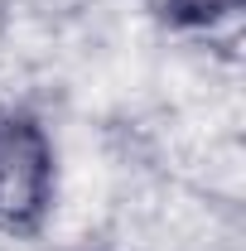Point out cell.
I'll use <instances>...</instances> for the list:
<instances>
[{
    "label": "cell",
    "instance_id": "obj_2",
    "mask_svg": "<svg viewBox=\"0 0 246 251\" xmlns=\"http://www.w3.org/2000/svg\"><path fill=\"white\" fill-rule=\"evenodd\" d=\"M184 20H198V25H217V20H232L242 0H169Z\"/></svg>",
    "mask_w": 246,
    "mask_h": 251
},
{
    "label": "cell",
    "instance_id": "obj_1",
    "mask_svg": "<svg viewBox=\"0 0 246 251\" xmlns=\"http://www.w3.org/2000/svg\"><path fill=\"white\" fill-rule=\"evenodd\" d=\"M53 145L29 116L0 121V227H34L53 193Z\"/></svg>",
    "mask_w": 246,
    "mask_h": 251
}]
</instances>
